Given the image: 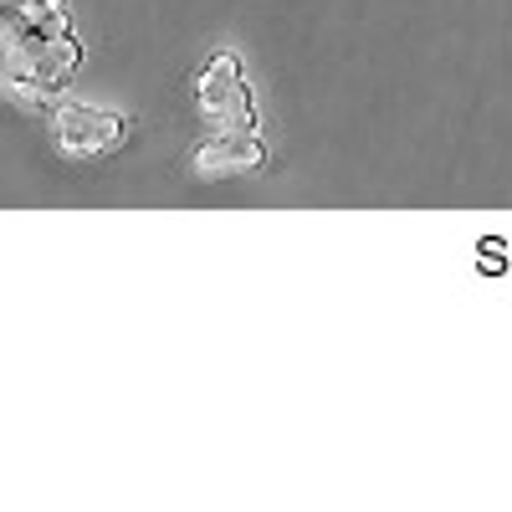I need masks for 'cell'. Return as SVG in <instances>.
I'll return each mask as SVG.
<instances>
[{
  "mask_svg": "<svg viewBox=\"0 0 512 512\" xmlns=\"http://www.w3.org/2000/svg\"><path fill=\"white\" fill-rule=\"evenodd\" d=\"M82 67L67 0H0V88L16 103H52Z\"/></svg>",
  "mask_w": 512,
  "mask_h": 512,
  "instance_id": "1",
  "label": "cell"
},
{
  "mask_svg": "<svg viewBox=\"0 0 512 512\" xmlns=\"http://www.w3.org/2000/svg\"><path fill=\"white\" fill-rule=\"evenodd\" d=\"M195 108L216 134H256V103L246 88V72L231 52L210 57L195 77Z\"/></svg>",
  "mask_w": 512,
  "mask_h": 512,
  "instance_id": "2",
  "label": "cell"
},
{
  "mask_svg": "<svg viewBox=\"0 0 512 512\" xmlns=\"http://www.w3.org/2000/svg\"><path fill=\"white\" fill-rule=\"evenodd\" d=\"M123 139H128V118L113 108H93V103L52 108V144L62 159H103V154L123 149Z\"/></svg>",
  "mask_w": 512,
  "mask_h": 512,
  "instance_id": "3",
  "label": "cell"
},
{
  "mask_svg": "<svg viewBox=\"0 0 512 512\" xmlns=\"http://www.w3.org/2000/svg\"><path fill=\"white\" fill-rule=\"evenodd\" d=\"M267 149L256 134H216L195 149V175L200 180H236V175H251L262 169Z\"/></svg>",
  "mask_w": 512,
  "mask_h": 512,
  "instance_id": "4",
  "label": "cell"
}]
</instances>
